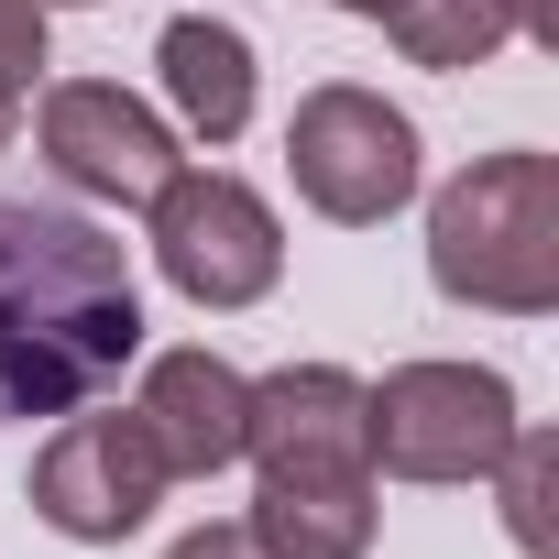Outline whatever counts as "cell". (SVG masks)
<instances>
[{
	"instance_id": "cell-4",
	"label": "cell",
	"mask_w": 559,
	"mask_h": 559,
	"mask_svg": "<svg viewBox=\"0 0 559 559\" xmlns=\"http://www.w3.org/2000/svg\"><path fill=\"white\" fill-rule=\"evenodd\" d=\"M154 263L176 274V297H198V308H252L263 286H274V263H286V241H274V209L241 187V176H165L154 198Z\"/></svg>"
},
{
	"instance_id": "cell-10",
	"label": "cell",
	"mask_w": 559,
	"mask_h": 559,
	"mask_svg": "<svg viewBox=\"0 0 559 559\" xmlns=\"http://www.w3.org/2000/svg\"><path fill=\"white\" fill-rule=\"evenodd\" d=\"M165 99H176V121L198 143H230L252 121V45L230 23H209V12L165 23Z\"/></svg>"
},
{
	"instance_id": "cell-2",
	"label": "cell",
	"mask_w": 559,
	"mask_h": 559,
	"mask_svg": "<svg viewBox=\"0 0 559 559\" xmlns=\"http://www.w3.org/2000/svg\"><path fill=\"white\" fill-rule=\"evenodd\" d=\"M428 274H439V297L537 319L559 297V165L548 154L472 165L428 219Z\"/></svg>"
},
{
	"instance_id": "cell-5",
	"label": "cell",
	"mask_w": 559,
	"mask_h": 559,
	"mask_svg": "<svg viewBox=\"0 0 559 559\" xmlns=\"http://www.w3.org/2000/svg\"><path fill=\"white\" fill-rule=\"evenodd\" d=\"M286 165H297V198L330 209V219H352V230L417 198V132L373 88H308L297 132H286Z\"/></svg>"
},
{
	"instance_id": "cell-17",
	"label": "cell",
	"mask_w": 559,
	"mask_h": 559,
	"mask_svg": "<svg viewBox=\"0 0 559 559\" xmlns=\"http://www.w3.org/2000/svg\"><path fill=\"white\" fill-rule=\"evenodd\" d=\"M352 12H373V0H352Z\"/></svg>"
},
{
	"instance_id": "cell-1",
	"label": "cell",
	"mask_w": 559,
	"mask_h": 559,
	"mask_svg": "<svg viewBox=\"0 0 559 559\" xmlns=\"http://www.w3.org/2000/svg\"><path fill=\"white\" fill-rule=\"evenodd\" d=\"M143 352L132 263L99 219L0 209V417H78Z\"/></svg>"
},
{
	"instance_id": "cell-3",
	"label": "cell",
	"mask_w": 559,
	"mask_h": 559,
	"mask_svg": "<svg viewBox=\"0 0 559 559\" xmlns=\"http://www.w3.org/2000/svg\"><path fill=\"white\" fill-rule=\"evenodd\" d=\"M362 450L406 483H483L515 450V395L504 373L472 362H406L395 384L362 395Z\"/></svg>"
},
{
	"instance_id": "cell-8",
	"label": "cell",
	"mask_w": 559,
	"mask_h": 559,
	"mask_svg": "<svg viewBox=\"0 0 559 559\" xmlns=\"http://www.w3.org/2000/svg\"><path fill=\"white\" fill-rule=\"evenodd\" d=\"M45 154H56V176H67V187L121 198V209H143V198L176 176V132H165L143 99L99 88V78H78V88H56V99H45Z\"/></svg>"
},
{
	"instance_id": "cell-11",
	"label": "cell",
	"mask_w": 559,
	"mask_h": 559,
	"mask_svg": "<svg viewBox=\"0 0 559 559\" xmlns=\"http://www.w3.org/2000/svg\"><path fill=\"white\" fill-rule=\"evenodd\" d=\"M373 23H395L417 67H483L515 34V0H373Z\"/></svg>"
},
{
	"instance_id": "cell-9",
	"label": "cell",
	"mask_w": 559,
	"mask_h": 559,
	"mask_svg": "<svg viewBox=\"0 0 559 559\" xmlns=\"http://www.w3.org/2000/svg\"><path fill=\"white\" fill-rule=\"evenodd\" d=\"M132 417L154 428V450H165V472H176V483H209V472H230V461H241L252 384H241L219 352H165Z\"/></svg>"
},
{
	"instance_id": "cell-15",
	"label": "cell",
	"mask_w": 559,
	"mask_h": 559,
	"mask_svg": "<svg viewBox=\"0 0 559 559\" xmlns=\"http://www.w3.org/2000/svg\"><path fill=\"white\" fill-rule=\"evenodd\" d=\"M515 34H537V45H559V0H515Z\"/></svg>"
},
{
	"instance_id": "cell-12",
	"label": "cell",
	"mask_w": 559,
	"mask_h": 559,
	"mask_svg": "<svg viewBox=\"0 0 559 559\" xmlns=\"http://www.w3.org/2000/svg\"><path fill=\"white\" fill-rule=\"evenodd\" d=\"M493 472H504V526H515V548H537V537H548V515H537V493H548V439L515 428V450H504Z\"/></svg>"
},
{
	"instance_id": "cell-14",
	"label": "cell",
	"mask_w": 559,
	"mask_h": 559,
	"mask_svg": "<svg viewBox=\"0 0 559 559\" xmlns=\"http://www.w3.org/2000/svg\"><path fill=\"white\" fill-rule=\"evenodd\" d=\"M176 559H263L241 526H198V537H176Z\"/></svg>"
},
{
	"instance_id": "cell-16",
	"label": "cell",
	"mask_w": 559,
	"mask_h": 559,
	"mask_svg": "<svg viewBox=\"0 0 559 559\" xmlns=\"http://www.w3.org/2000/svg\"><path fill=\"white\" fill-rule=\"evenodd\" d=\"M0 143H12V99H0Z\"/></svg>"
},
{
	"instance_id": "cell-13",
	"label": "cell",
	"mask_w": 559,
	"mask_h": 559,
	"mask_svg": "<svg viewBox=\"0 0 559 559\" xmlns=\"http://www.w3.org/2000/svg\"><path fill=\"white\" fill-rule=\"evenodd\" d=\"M45 67V0H0V99H23Z\"/></svg>"
},
{
	"instance_id": "cell-7",
	"label": "cell",
	"mask_w": 559,
	"mask_h": 559,
	"mask_svg": "<svg viewBox=\"0 0 559 559\" xmlns=\"http://www.w3.org/2000/svg\"><path fill=\"white\" fill-rule=\"evenodd\" d=\"M165 483H176V472H165V450H154L143 417H67L56 450L34 461V504H45L67 537H132Z\"/></svg>"
},
{
	"instance_id": "cell-6",
	"label": "cell",
	"mask_w": 559,
	"mask_h": 559,
	"mask_svg": "<svg viewBox=\"0 0 559 559\" xmlns=\"http://www.w3.org/2000/svg\"><path fill=\"white\" fill-rule=\"evenodd\" d=\"M241 461H263V493H373V450H362V384L308 362L252 384V428Z\"/></svg>"
}]
</instances>
